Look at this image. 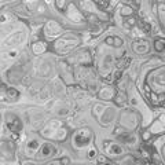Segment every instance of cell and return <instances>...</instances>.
Returning a JSON list of instances; mask_svg holds the SVG:
<instances>
[{"label":"cell","mask_w":165,"mask_h":165,"mask_svg":"<svg viewBox=\"0 0 165 165\" xmlns=\"http://www.w3.org/2000/svg\"><path fill=\"white\" fill-rule=\"evenodd\" d=\"M54 150L55 149H54V146L51 143H44L41 146L40 154H41V157H48V155H51L54 153Z\"/></svg>","instance_id":"obj_3"},{"label":"cell","mask_w":165,"mask_h":165,"mask_svg":"<svg viewBox=\"0 0 165 165\" xmlns=\"http://www.w3.org/2000/svg\"><path fill=\"white\" fill-rule=\"evenodd\" d=\"M107 43H112V46H121L123 44V41L120 40L119 37H109L107 39Z\"/></svg>","instance_id":"obj_5"},{"label":"cell","mask_w":165,"mask_h":165,"mask_svg":"<svg viewBox=\"0 0 165 165\" xmlns=\"http://www.w3.org/2000/svg\"><path fill=\"white\" fill-rule=\"evenodd\" d=\"M89 138H91V131H89V129H87V128L80 129V131H77L76 135H74V143L77 144L78 147H82V146L88 144Z\"/></svg>","instance_id":"obj_2"},{"label":"cell","mask_w":165,"mask_h":165,"mask_svg":"<svg viewBox=\"0 0 165 165\" xmlns=\"http://www.w3.org/2000/svg\"><path fill=\"white\" fill-rule=\"evenodd\" d=\"M94 157H95V151L91 150V151H89V158H94Z\"/></svg>","instance_id":"obj_10"},{"label":"cell","mask_w":165,"mask_h":165,"mask_svg":"<svg viewBox=\"0 0 165 165\" xmlns=\"http://www.w3.org/2000/svg\"><path fill=\"white\" fill-rule=\"evenodd\" d=\"M7 96L10 99H12V101H17L18 96H19V92H18L17 89H14V88H8V89H7Z\"/></svg>","instance_id":"obj_4"},{"label":"cell","mask_w":165,"mask_h":165,"mask_svg":"<svg viewBox=\"0 0 165 165\" xmlns=\"http://www.w3.org/2000/svg\"><path fill=\"white\" fill-rule=\"evenodd\" d=\"M6 123H7L8 129L12 131V132H19L21 129H22V123H21V120L17 117L15 114H12V113L6 114Z\"/></svg>","instance_id":"obj_1"},{"label":"cell","mask_w":165,"mask_h":165,"mask_svg":"<svg viewBox=\"0 0 165 165\" xmlns=\"http://www.w3.org/2000/svg\"><path fill=\"white\" fill-rule=\"evenodd\" d=\"M61 162H62V164H69V158H62V160H61Z\"/></svg>","instance_id":"obj_8"},{"label":"cell","mask_w":165,"mask_h":165,"mask_svg":"<svg viewBox=\"0 0 165 165\" xmlns=\"http://www.w3.org/2000/svg\"><path fill=\"white\" fill-rule=\"evenodd\" d=\"M109 151H110L112 154H120V153H121V149H120L119 146H116V144H113V146H110V149H109Z\"/></svg>","instance_id":"obj_7"},{"label":"cell","mask_w":165,"mask_h":165,"mask_svg":"<svg viewBox=\"0 0 165 165\" xmlns=\"http://www.w3.org/2000/svg\"><path fill=\"white\" fill-rule=\"evenodd\" d=\"M37 147H39V140L37 139H35V140H31V142H29V143H28V149L29 150H36Z\"/></svg>","instance_id":"obj_6"},{"label":"cell","mask_w":165,"mask_h":165,"mask_svg":"<svg viewBox=\"0 0 165 165\" xmlns=\"http://www.w3.org/2000/svg\"><path fill=\"white\" fill-rule=\"evenodd\" d=\"M129 12H131V10H129V8H124V11H123L124 15H127V14H129Z\"/></svg>","instance_id":"obj_9"}]
</instances>
